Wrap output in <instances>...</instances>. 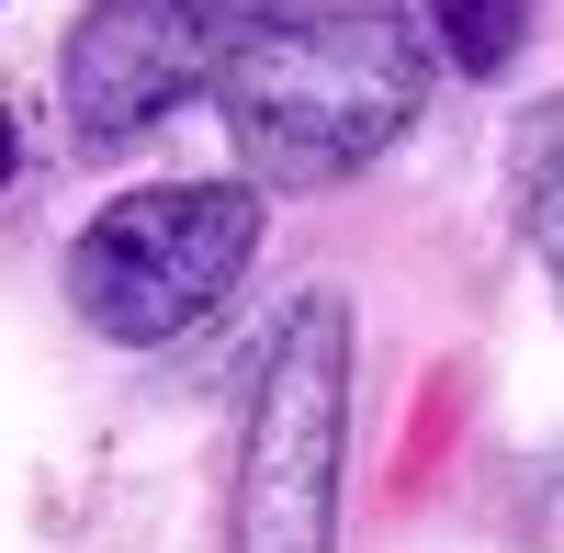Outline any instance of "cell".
<instances>
[{"instance_id":"6da1fadb","label":"cell","mask_w":564,"mask_h":553,"mask_svg":"<svg viewBox=\"0 0 564 553\" xmlns=\"http://www.w3.org/2000/svg\"><path fill=\"white\" fill-rule=\"evenodd\" d=\"M417 90L430 45L406 0H260L215 68V113L260 193H316L395 148Z\"/></svg>"},{"instance_id":"7a4b0ae2","label":"cell","mask_w":564,"mask_h":553,"mask_svg":"<svg viewBox=\"0 0 564 553\" xmlns=\"http://www.w3.org/2000/svg\"><path fill=\"white\" fill-rule=\"evenodd\" d=\"M339 452H350V305L305 294L260 350L226 553H327L339 542Z\"/></svg>"},{"instance_id":"3957f363","label":"cell","mask_w":564,"mask_h":553,"mask_svg":"<svg viewBox=\"0 0 564 553\" xmlns=\"http://www.w3.org/2000/svg\"><path fill=\"white\" fill-rule=\"evenodd\" d=\"M249 249H260V181H159V193L102 204L68 238V305L102 339L148 350L193 328L249 271Z\"/></svg>"},{"instance_id":"277c9868","label":"cell","mask_w":564,"mask_h":553,"mask_svg":"<svg viewBox=\"0 0 564 553\" xmlns=\"http://www.w3.org/2000/svg\"><path fill=\"white\" fill-rule=\"evenodd\" d=\"M238 23H249L238 0H90V12L68 23V57H57L68 124L90 135V148L148 135L181 90H215Z\"/></svg>"},{"instance_id":"5b68a950","label":"cell","mask_w":564,"mask_h":553,"mask_svg":"<svg viewBox=\"0 0 564 553\" xmlns=\"http://www.w3.org/2000/svg\"><path fill=\"white\" fill-rule=\"evenodd\" d=\"M430 23H441V57H452V68L497 79V68L531 45V0H430Z\"/></svg>"},{"instance_id":"8992f818","label":"cell","mask_w":564,"mask_h":553,"mask_svg":"<svg viewBox=\"0 0 564 553\" xmlns=\"http://www.w3.org/2000/svg\"><path fill=\"white\" fill-rule=\"evenodd\" d=\"M520 215H531L542 260L564 271V102H542L531 135H520Z\"/></svg>"}]
</instances>
